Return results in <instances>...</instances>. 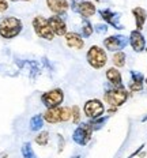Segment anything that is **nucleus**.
I'll return each instance as SVG.
<instances>
[{
    "label": "nucleus",
    "mask_w": 147,
    "mask_h": 158,
    "mask_svg": "<svg viewBox=\"0 0 147 158\" xmlns=\"http://www.w3.org/2000/svg\"><path fill=\"white\" fill-rule=\"evenodd\" d=\"M22 21L15 16H6L0 22V37L6 40H11L21 34L22 31Z\"/></svg>",
    "instance_id": "nucleus-1"
},
{
    "label": "nucleus",
    "mask_w": 147,
    "mask_h": 158,
    "mask_svg": "<svg viewBox=\"0 0 147 158\" xmlns=\"http://www.w3.org/2000/svg\"><path fill=\"white\" fill-rule=\"evenodd\" d=\"M104 100L110 108H119L128 100V91L124 87H112L105 91Z\"/></svg>",
    "instance_id": "nucleus-2"
},
{
    "label": "nucleus",
    "mask_w": 147,
    "mask_h": 158,
    "mask_svg": "<svg viewBox=\"0 0 147 158\" xmlns=\"http://www.w3.org/2000/svg\"><path fill=\"white\" fill-rule=\"evenodd\" d=\"M86 57H87V63L93 68H96V70H100V68L105 67L106 61H108L106 52L104 51L102 48L97 47V45H93V47L87 51Z\"/></svg>",
    "instance_id": "nucleus-3"
},
{
    "label": "nucleus",
    "mask_w": 147,
    "mask_h": 158,
    "mask_svg": "<svg viewBox=\"0 0 147 158\" xmlns=\"http://www.w3.org/2000/svg\"><path fill=\"white\" fill-rule=\"evenodd\" d=\"M93 127H91L90 123H83L79 124L76 128H75L74 134H72V140L79 146H86L87 143L90 142L91 135H93Z\"/></svg>",
    "instance_id": "nucleus-4"
},
{
    "label": "nucleus",
    "mask_w": 147,
    "mask_h": 158,
    "mask_svg": "<svg viewBox=\"0 0 147 158\" xmlns=\"http://www.w3.org/2000/svg\"><path fill=\"white\" fill-rule=\"evenodd\" d=\"M33 27H34V31L38 37L48 40V41H52L55 38V34L52 31V29L49 27L48 19H45L44 16L37 15L34 19H33Z\"/></svg>",
    "instance_id": "nucleus-5"
},
{
    "label": "nucleus",
    "mask_w": 147,
    "mask_h": 158,
    "mask_svg": "<svg viewBox=\"0 0 147 158\" xmlns=\"http://www.w3.org/2000/svg\"><path fill=\"white\" fill-rule=\"evenodd\" d=\"M41 101L44 102V105L48 108V109L57 108V106H60V104H63L64 93H63L61 89H53V90H49V91H47V93L42 94Z\"/></svg>",
    "instance_id": "nucleus-6"
},
{
    "label": "nucleus",
    "mask_w": 147,
    "mask_h": 158,
    "mask_svg": "<svg viewBox=\"0 0 147 158\" xmlns=\"http://www.w3.org/2000/svg\"><path fill=\"white\" fill-rule=\"evenodd\" d=\"M71 8H72L74 12H78L80 14L83 18H90L96 14L97 8L96 6L91 2H84V0H72V4H71Z\"/></svg>",
    "instance_id": "nucleus-7"
},
{
    "label": "nucleus",
    "mask_w": 147,
    "mask_h": 158,
    "mask_svg": "<svg viewBox=\"0 0 147 158\" xmlns=\"http://www.w3.org/2000/svg\"><path fill=\"white\" fill-rule=\"evenodd\" d=\"M128 42L129 40L125 35L117 34V35H110V37L104 40V47L112 52H120L121 49H124L128 45Z\"/></svg>",
    "instance_id": "nucleus-8"
},
{
    "label": "nucleus",
    "mask_w": 147,
    "mask_h": 158,
    "mask_svg": "<svg viewBox=\"0 0 147 158\" xmlns=\"http://www.w3.org/2000/svg\"><path fill=\"white\" fill-rule=\"evenodd\" d=\"M83 112L89 118H98L104 114L105 106L100 100H89L83 106Z\"/></svg>",
    "instance_id": "nucleus-9"
},
{
    "label": "nucleus",
    "mask_w": 147,
    "mask_h": 158,
    "mask_svg": "<svg viewBox=\"0 0 147 158\" xmlns=\"http://www.w3.org/2000/svg\"><path fill=\"white\" fill-rule=\"evenodd\" d=\"M100 15H101V18L106 22V25L113 26V27L117 29V30H123L124 29L123 23L120 22V14L119 12H114L109 8H104V10H100Z\"/></svg>",
    "instance_id": "nucleus-10"
},
{
    "label": "nucleus",
    "mask_w": 147,
    "mask_h": 158,
    "mask_svg": "<svg viewBox=\"0 0 147 158\" xmlns=\"http://www.w3.org/2000/svg\"><path fill=\"white\" fill-rule=\"evenodd\" d=\"M48 23H49V27L52 29L55 35H63L67 34V25L65 22L63 21V18L59 15H53V16H49L48 18Z\"/></svg>",
    "instance_id": "nucleus-11"
},
{
    "label": "nucleus",
    "mask_w": 147,
    "mask_h": 158,
    "mask_svg": "<svg viewBox=\"0 0 147 158\" xmlns=\"http://www.w3.org/2000/svg\"><path fill=\"white\" fill-rule=\"evenodd\" d=\"M129 44L135 52H142L146 49V40L139 30H132L129 34Z\"/></svg>",
    "instance_id": "nucleus-12"
},
{
    "label": "nucleus",
    "mask_w": 147,
    "mask_h": 158,
    "mask_svg": "<svg viewBox=\"0 0 147 158\" xmlns=\"http://www.w3.org/2000/svg\"><path fill=\"white\" fill-rule=\"evenodd\" d=\"M47 4L48 8L59 16L65 15V12L70 8V4H68L67 0H47Z\"/></svg>",
    "instance_id": "nucleus-13"
},
{
    "label": "nucleus",
    "mask_w": 147,
    "mask_h": 158,
    "mask_svg": "<svg viewBox=\"0 0 147 158\" xmlns=\"http://www.w3.org/2000/svg\"><path fill=\"white\" fill-rule=\"evenodd\" d=\"M129 75H131V81H129V90L131 91H140L143 89V85H145V75L139 71H129Z\"/></svg>",
    "instance_id": "nucleus-14"
},
{
    "label": "nucleus",
    "mask_w": 147,
    "mask_h": 158,
    "mask_svg": "<svg viewBox=\"0 0 147 158\" xmlns=\"http://www.w3.org/2000/svg\"><path fill=\"white\" fill-rule=\"evenodd\" d=\"M64 37H65V42H67V45H68L70 48L78 49V51H79V49H82V48L84 47L83 38H82V35L78 34V33L70 31V33H67Z\"/></svg>",
    "instance_id": "nucleus-15"
},
{
    "label": "nucleus",
    "mask_w": 147,
    "mask_h": 158,
    "mask_svg": "<svg viewBox=\"0 0 147 158\" xmlns=\"http://www.w3.org/2000/svg\"><path fill=\"white\" fill-rule=\"evenodd\" d=\"M132 14L135 16V23H136V30H142L143 26L146 23V19H147V12L145 8L142 7H135L132 10Z\"/></svg>",
    "instance_id": "nucleus-16"
},
{
    "label": "nucleus",
    "mask_w": 147,
    "mask_h": 158,
    "mask_svg": "<svg viewBox=\"0 0 147 158\" xmlns=\"http://www.w3.org/2000/svg\"><path fill=\"white\" fill-rule=\"evenodd\" d=\"M106 79L113 85V87H124L121 74L117 68H109L106 71Z\"/></svg>",
    "instance_id": "nucleus-17"
},
{
    "label": "nucleus",
    "mask_w": 147,
    "mask_h": 158,
    "mask_svg": "<svg viewBox=\"0 0 147 158\" xmlns=\"http://www.w3.org/2000/svg\"><path fill=\"white\" fill-rule=\"evenodd\" d=\"M44 120H47L51 124H56L59 121H61V108H52L48 109L44 113Z\"/></svg>",
    "instance_id": "nucleus-18"
},
{
    "label": "nucleus",
    "mask_w": 147,
    "mask_h": 158,
    "mask_svg": "<svg viewBox=\"0 0 147 158\" xmlns=\"http://www.w3.org/2000/svg\"><path fill=\"white\" fill-rule=\"evenodd\" d=\"M44 126V116L41 114H35L30 118V130L31 131H40Z\"/></svg>",
    "instance_id": "nucleus-19"
},
{
    "label": "nucleus",
    "mask_w": 147,
    "mask_h": 158,
    "mask_svg": "<svg viewBox=\"0 0 147 158\" xmlns=\"http://www.w3.org/2000/svg\"><path fill=\"white\" fill-rule=\"evenodd\" d=\"M125 53H124L123 51H120V52H116V53L113 55V64L116 65L117 68H121V67H124L125 65Z\"/></svg>",
    "instance_id": "nucleus-20"
},
{
    "label": "nucleus",
    "mask_w": 147,
    "mask_h": 158,
    "mask_svg": "<svg viewBox=\"0 0 147 158\" xmlns=\"http://www.w3.org/2000/svg\"><path fill=\"white\" fill-rule=\"evenodd\" d=\"M22 156H23V158H37V156H35L34 150H33L31 144L29 142H25L23 144H22Z\"/></svg>",
    "instance_id": "nucleus-21"
},
{
    "label": "nucleus",
    "mask_w": 147,
    "mask_h": 158,
    "mask_svg": "<svg viewBox=\"0 0 147 158\" xmlns=\"http://www.w3.org/2000/svg\"><path fill=\"white\" fill-rule=\"evenodd\" d=\"M108 116H101V117H98V118H93L91 121H89V123L91 124V127H93V130L96 131V130H100V128H102L104 127V124L108 121Z\"/></svg>",
    "instance_id": "nucleus-22"
},
{
    "label": "nucleus",
    "mask_w": 147,
    "mask_h": 158,
    "mask_svg": "<svg viewBox=\"0 0 147 158\" xmlns=\"http://www.w3.org/2000/svg\"><path fill=\"white\" fill-rule=\"evenodd\" d=\"M48 140H49V132H47V131H42L35 136V143L40 144V146H47Z\"/></svg>",
    "instance_id": "nucleus-23"
},
{
    "label": "nucleus",
    "mask_w": 147,
    "mask_h": 158,
    "mask_svg": "<svg viewBox=\"0 0 147 158\" xmlns=\"http://www.w3.org/2000/svg\"><path fill=\"white\" fill-rule=\"evenodd\" d=\"M93 31H94L93 25L89 21H84L83 25H82V34H83V37H90L93 34Z\"/></svg>",
    "instance_id": "nucleus-24"
},
{
    "label": "nucleus",
    "mask_w": 147,
    "mask_h": 158,
    "mask_svg": "<svg viewBox=\"0 0 147 158\" xmlns=\"http://www.w3.org/2000/svg\"><path fill=\"white\" fill-rule=\"evenodd\" d=\"M71 117H72V110L67 106L61 108V121H68Z\"/></svg>",
    "instance_id": "nucleus-25"
},
{
    "label": "nucleus",
    "mask_w": 147,
    "mask_h": 158,
    "mask_svg": "<svg viewBox=\"0 0 147 158\" xmlns=\"http://www.w3.org/2000/svg\"><path fill=\"white\" fill-rule=\"evenodd\" d=\"M72 120H74V123L75 124H78L79 123V120H80V112H79V108L75 105V106H72Z\"/></svg>",
    "instance_id": "nucleus-26"
},
{
    "label": "nucleus",
    "mask_w": 147,
    "mask_h": 158,
    "mask_svg": "<svg viewBox=\"0 0 147 158\" xmlns=\"http://www.w3.org/2000/svg\"><path fill=\"white\" fill-rule=\"evenodd\" d=\"M94 30H96L98 34H105L108 31V25L106 23H98L94 26Z\"/></svg>",
    "instance_id": "nucleus-27"
},
{
    "label": "nucleus",
    "mask_w": 147,
    "mask_h": 158,
    "mask_svg": "<svg viewBox=\"0 0 147 158\" xmlns=\"http://www.w3.org/2000/svg\"><path fill=\"white\" fill-rule=\"evenodd\" d=\"M8 8V3L6 0H0V12H4Z\"/></svg>",
    "instance_id": "nucleus-28"
},
{
    "label": "nucleus",
    "mask_w": 147,
    "mask_h": 158,
    "mask_svg": "<svg viewBox=\"0 0 147 158\" xmlns=\"http://www.w3.org/2000/svg\"><path fill=\"white\" fill-rule=\"evenodd\" d=\"M74 158H80V157H79V156H76V157H74Z\"/></svg>",
    "instance_id": "nucleus-29"
},
{
    "label": "nucleus",
    "mask_w": 147,
    "mask_h": 158,
    "mask_svg": "<svg viewBox=\"0 0 147 158\" xmlns=\"http://www.w3.org/2000/svg\"><path fill=\"white\" fill-rule=\"evenodd\" d=\"M11 2H18V0H11Z\"/></svg>",
    "instance_id": "nucleus-30"
},
{
    "label": "nucleus",
    "mask_w": 147,
    "mask_h": 158,
    "mask_svg": "<svg viewBox=\"0 0 147 158\" xmlns=\"http://www.w3.org/2000/svg\"><path fill=\"white\" fill-rule=\"evenodd\" d=\"M23 2H30V0H23Z\"/></svg>",
    "instance_id": "nucleus-31"
},
{
    "label": "nucleus",
    "mask_w": 147,
    "mask_h": 158,
    "mask_svg": "<svg viewBox=\"0 0 147 158\" xmlns=\"http://www.w3.org/2000/svg\"><path fill=\"white\" fill-rule=\"evenodd\" d=\"M146 83H147V78H146Z\"/></svg>",
    "instance_id": "nucleus-32"
},
{
    "label": "nucleus",
    "mask_w": 147,
    "mask_h": 158,
    "mask_svg": "<svg viewBox=\"0 0 147 158\" xmlns=\"http://www.w3.org/2000/svg\"><path fill=\"white\" fill-rule=\"evenodd\" d=\"M146 51H147V48H146Z\"/></svg>",
    "instance_id": "nucleus-33"
}]
</instances>
